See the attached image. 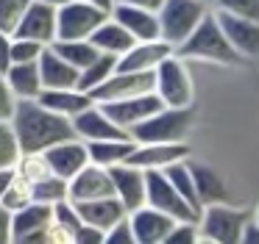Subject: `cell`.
Instances as JSON below:
<instances>
[{
  "mask_svg": "<svg viewBox=\"0 0 259 244\" xmlns=\"http://www.w3.org/2000/svg\"><path fill=\"white\" fill-rule=\"evenodd\" d=\"M9 122L14 128L20 153H45L56 142L75 136L67 116L53 114L39 100H17L14 114Z\"/></svg>",
  "mask_w": 259,
  "mask_h": 244,
  "instance_id": "6da1fadb",
  "label": "cell"
},
{
  "mask_svg": "<svg viewBox=\"0 0 259 244\" xmlns=\"http://www.w3.org/2000/svg\"><path fill=\"white\" fill-rule=\"evenodd\" d=\"M176 55H181L184 61H212V64H240L242 61L229 44L212 9L198 22L195 31L176 47Z\"/></svg>",
  "mask_w": 259,
  "mask_h": 244,
  "instance_id": "7a4b0ae2",
  "label": "cell"
},
{
  "mask_svg": "<svg viewBox=\"0 0 259 244\" xmlns=\"http://www.w3.org/2000/svg\"><path fill=\"white\" fill-rule=\"evenodd\" d=\"M209 9H212L209 0H164L156 11L162 39L176 50L209 14Z\"/></svg>",
  "mask_w": 259,
  "mask_h": 244,
  "instance_id": "3957f363",
  "label": "cell"
},
{
  "mask_svg": "<svg viewBox=\"0 0 259 244\" xmlns=\"http://www.w3.org/2000/svg\"><path fill=\"white\" fill-rule=\"evenodd\" d=\"M192 119H195V108H176V105H162L153 111L145 122L131 128V139L134 142H184L190 133Z\"/></svg>",
  "mask_w": 259,
  "mask_h": 244,
  "instance_id": "277c9868",
  "label": "cell"
},
{
  "mask_svg": "<svg viewBox=\"0 0 259 244\" xmlns=\"http://www.w3.org/2000/svg\"><path fill=\"white\" fill-rule=\"evenodd\" d=\"M248 222V214L229 203L203 205L198 216V233L206 244H240L242 227Z\"/></svg>",
  "mask_w": 259,
  "mask_h": 244,
  "instance_id": "5b68a950",
  "label": "cell"
},
{
  "mask_svg": "<svg viewBox=\"0 0 259 244\" xmlns=\"http://www.w3.org/2000/svg\"><path fill=\"white\" fill-rule=\"evenodd\" d=\"M153 92L159 94L164 105H176V108H187L195 100V86H192V75L187 70V61L181 55L170 53L162 64L153 70Z\"/></svg>",
  "mask_w": 259,
  "mask_h": 244,
  "instance_id": "8992f818",
  "label": "cell"
},
{
  "mask_svg": "<svg viewBox=\"0 0 259 244\" xmlns=\"http://www.w3.org/2000/svg\"><path fill=\"white\" fill-rule=\"evenodd\" d=\"M145 205L170 214L176 222H198L201 211H195L167 180L162 169H145Z\"/></svg>",
  "mask_w": 259,
  "mask_h": 244,
  "instance_id": "52a82bcc",
  "label": "cell"
},
{
  "mask_svg": "<svg viewBox=\"0 0 259 244\" xmlns=\"http://www.w3.org/2000/svg\"><path fill=\"white\" fill-rule=\"evenodd\" d=\"M109 17V11L84 0H67L56 9V39H90L92 31Z\"/></svg>",
  "mask_w": 259,
  "mask_h": 244,
  "instance_id": "ba28073f",
  "label": "cell"
},
{
  "mask_svg": "<svg viewBox=\"0 0 259 244\" xmlns=\"http://www.w3.org/2000/svg\"><path fill=\"white\" fill-rule=\"evenodd\" d=\"M153 92V72H131V70H114L101 86L90 92L92 103H112V100H125L137 94Z\"/></svg>",
  "mask_w": 259,
  "mask_h": 244,
  "instance_id": "9c48e42d",
  "label": "cell"
},
{
  "mask_svg": "<svg viewBox=\"0 0 259 244\" xmlns=\"http://www.w3.org/2000/svg\"><path fill=\"white\" fill-rule=\"evenodd\" d=\"M53 219V205L28 203L12 214V241L14 244H48V225Z\"/></svg>",
  "mask_w": 259,
  "mask_h": 244,
  "instance_id": "30bf717a",
  "label": "cell"
},
{
  "mask_svg": "<svg viewBox=\"0 0 259 244\" xmlns=\"http://www.w3.org/2000/svg\"><path fill=\"white\" fill-rule=\"evenodd\" d=\"M103 105L112 122L117 128H123L125 133H131V128H137L140 122H145L153 111L162 108V100H159L156 92H145V94H137V97H125V100H112V103H98Z\"/></svg>",
  "mask_w": 259,
  "mask_h": 244,
  "instance_id": "8fae6325",
  "label": "cell"
},
{
  "mask_svg": "<svg viewBox=\"0 0 259 244\" xmlns=\"http://www.w3.org/2000/svg\"><path fill=\"white\" fill-rule=\"evenodd\" d=\"M212 11H214V17H218L229 44L234 47V53L240 55L242 61L259 58V22L248 20V17L229 14V11H218V9H212Z\"/></svg>",
  "mask_w": 259,
  "mask_h": 244,
  "instance_id": "7c38bea8",
  "label": "cell"
},
{
  "mask_svg": "<svg viewBox=\"0 0 259 244\" xmlns=\"http://www.w3.org/2000/svg\"><path fill=\"white\" fill-rule=\"evenodd\" d=\"M184 158H190V147L184 142H137L125 164L140 169H164Z\"/></svg>",
  "mask_w": 259,
  "mask_h": 244,
  "instance_id": "4fadbf2b",
  "label": "cell"
},
{
  "mask_svg": "<svg viewBox=\"0 0 259 244\" xmlns=\"http://www.w3.org/2000/svg\"><path fill=\"white\" fill-rule=\"evenodd\" d=\"M112 194H114V186H112V175H109V169L106 166L92 164V161L67 180V200H73V203L98 200V197H112Z\"/></svg>",
  "mask_w": 259,
  "mask_h": 244,
  "instance_id": "5bb4252c",
  "label": "cell"
},
{
  "mask_svg": "<svg viewBox=\"0 0 259 244\" xmlns=\"http://www.w3.org/2000/svg\"><path fill=\"white\" fill-rule=\"evenodd\" d=\"M70 125H73V133L78 139H84V142H101V139H125L131 136V133H125L123 128H117L112 122V116L103 111V105L92 103L87 105L81 114H75L73 119H70Z\"/></svg>",
  "mask_w": 259,
  "mask_h": 244,
  "instance_id": "9a60e30c",
  "label": "cell"
},
{
  "mask_svg": "<svg viewBox=\"0 0 259 244\" xmlns=\"http://www.w3.org/2000/svg\"><path fill=\"white\" fill-rule=\"evenodd\" d=\"M45 158H48V164H51L53 175L70 180L75 172H81L87 164H90V150H87L84 139L70 136V139L56 142L53 147H48L45 150Z\"/></svg>",
  "mask_w": 259,
  "mask_h": 244,
  "instance_id": "2e32d148",
  "label": "cell"
},
{
  "mask_svg": "<svg viewBox=\"0 0 259 244\" xmlns=\"http://www.w3.org/2000/svg\"><path fill=\"white\" fill-rule=\"evenodd\" d=\"M109 175H112L114 197L128 214L145 205V169L134 164H117L109 166Z\"/></svg>",
  "mask_w": 259,
  "mask_h": 244,
  "instance_id": "e0dca14e",
  "label": "cell"
},
{
  "mask_svg": "<svg viewBox=\"0 0 259 244\" xmlns=\"http://www.w3.org/2000/svg\"><path fill=\"white\" fill-rule=\"evenodd\" d=\"M131 230H134V244H164L167 233L173 230L176 219L164 211H156L151 205L131 211L128 214Z\"/></svg>",
  "mask_w": 259,
  "mask_h": 244,
  "instance_id": "ac0fdd59",
  "label": "cell"
},
{
  "mask_svg": "<svg viewBox=\"0 0 259 244\" xmlns=\"http://www.w3.org/2000/svg\"><path fill=\"white\" fill-rule=\"evenodd\" d=\"M109 14L137 39V42H148V39H162L159 33V17L156 11L142 9V6H131V3H114Z\"/></svg>",
  "mask_w": 259,
  "mask_h": 244,
  "instance_id": "d6986e66",
  "label": "cell"
},
{
  "mask_svg": "<svg viewBox=\"0 0 259 244\" xmlns=\"http://www.w3.org/2000/svg\"><path fill=\"white\" fill-rule=\"evenodd\" d=\"M170 53H176L164 39H148V42H134L123 55L117 58V70L131 72H153Z\"/></svg>",
  "mask_w": 259,
  "mask_h": 244,
  "instance_id": "ffe728a7",
  "label": "cell"
},
{
  "mask_svg": "<svg viewBox=\"0 0 259 244\" xmlns=\"http://www.w3.org/2000/svg\"><path fill=\"white\" fill-rule=\"evenodd\" d=\"M12 36H23V39H36L42 44H51L56 39V9L53 6H45L39 0L28 6V11L23 14L17 31Z\"/></svg>",
  "mask_w": 259,
  "mask_h": 244,
  "instance_id": "44dd1931",
  "label": "cell"
},
{
  "mask_svg": "<svg viewBox=\"0 0 259 244\" xmlns=\"http://www.w3.org/2000/svg\"><path fill=\"white\" fill-rule=\"evenodd\" d=\"M70 203H73V200H70ZM73 205H75V211H78V216H81L84 225H92V227H98V230H103V233H106L114 222H120L125 214H128L114 194L112 197L84 200V203H73Z\"/></svg>",
  "mask_w": 259,
  "mask_h": 244,
  "instance_id": "7402d4cb",
  "label": "cell"
},
{
  "mask_svg": "<svg viewBox=\"0 0 259 244\" xmlns=\"http://www.w3.org/2000/svg\"><path fill=\"white\" fill-rule=\"evenodd\" d=\"M36 67H39L42 86H45V89L78 86V70H75L73 64H67V61H64L62 55H59L56 50L51 47V44L42 50V55H39V61H36Z\"/></svg>",
  "mask_w": 259,
  "mask_h": 244,
  "instance_id": "603a6c76",
  "label": "cell"
},
{
  "mask_svg": "<svg viewBox=\"0 0 259 244\" xmlns=\"http://www.w3.org/2000/svg\"><path fill=\"white\" fill-rule=\"evenodd\" d=\"M36 100H39L45 108H51L53 114L67 116V119H73V116L81 114L87 105H92L90 92H84V89H78V86H67V89H42V94H39Z\"/></svg>",
  "mask_w": 259,
  "mask_h": 244,
  "instance_id": "cb8c5ba5",
  "label": "cell"
},
{
  "mask_svg": "<svg viewBox=\"0 0 259 244\" xmlns=\"http://www.w3.org/2000/svg\"><path fill=\"white\" fill-rule=\"evenodd\" d=\"M3 78H6L9 89H12V94L17 100H36L42 94V75H39V67H36V61H28V64H12L6 72H3Z\"/></svg>",
  "mask_w": 259,
  "mask_h": 244,
  "instance_id": "d4e9b609",
  "label": "cell"
},
{
  "mask_svg": "<svg viewBox=\"0 0 259 244\" xmlns=\"http://www.w3.org/2000/svg\"><path fill=\"white\" fill-rule=\"evenodd\" d=\"M90 42L95 44L101 53H112V55H117V58H120V55H123L125 50H128L131 44L137 42V39L131 36V33L125 31V28L120 25V22L114 20L112 14H109L106 20H103L101 25L95 28V31H92Z\"/></svg>",
  "mask_w": 259,
  "mask_h": 244,
  "instance_id": "484cf974",
  "label": "cell"
},
{
  "mask_svg": "<svg viewBox=\"0 0 259 244\" xmlns=\"http://www.w3.org/2000/svg\"><path fill=\"white\" fill-rule=\"evenodd\" d=\"M134 139L125 136V139H101V142H87V150H90V161L98 166H117L125 164L134 150Z\"/></svg>",
  "mask_w": 259,
  "mask_h": 244,
  "instance_id": "4316f807",
  "label": "cell"
},
{
  "mask_svg": "<svg viewBox=\"0 0 259 244\" xmlns=\"http://www.w3.org/2000/svg\"><path fill=\"white\" fill-rule=\"evenodd\" d=\"M192 180H195V192H198V203L203 205H212V203H226V180L206 164H192Z\"/></svg>",
  "mask_w": 259,
  "mask_h": 244,
  "instance_id": "83f0119b",
  "label": "cell"
},
{
  "mask_svg": "<svg viewBox=\"0 0 259 244\" xmlns=\"http://www.w3.org/2000/svg\"><path fill=\"white\" fill-rule=\"evenodd\" d=\"M51 47L62 55L67 64H73L75 70H84L101 50L90 42V39H53Z\"/></svg>",
  "mask_w": 259,
  "mask_h": 244,
  "instance_id": "f1b7e54d",
  "label": "cell"
},
{
  "mask_svg": "<svg viewBox=\"0 0 259 244\" xmlns=\"http://www.w3.org/2000/svg\"><path fill=\"white\" fill-rule=\"evenodd\" d=\"M117 70V55L112 53H98L84 70H78V89L84 92H92L95 86H101L112 72Z\"/></svg>",
  "mask_w": 259,
  "mask_h": 244,
  "instance_id": "f546056e",
  "label": "cell"
},
{
  "mask_svg": "<svg viewBox=\"0 0 259 244\" xmlns=\"http://www.w3.org/2000/svg\"><path fill=\"white\" fill-rule=\"evenodd\" d=\"M164 175H167V180L173 183V189L181 194V197L187 200V203L192 205L195 211H201V203H198V192H195V180H192V166H190V158L184 161H176V164L164 166Z\"/></svg>",
  "mask_w": 259,
  "mask_h": 244,
  "instance_id": "4dcf8cb0",
  "label": "cell"
},
{
  "mask_svg": "<svg viewBox=\"0 0 259 244\" xmlns=\"http://www.w3.org/2000/svg\"><path fill=\"white\" fill-rule=\"evenodd\" d=\"M14 169H17V175L23 177L28 186H34V183L45 180L48 175H53L51 164H48L45 153H23L17 158V164H14Z\"/></svg>",
  "mask_w": 259,
  "mask_h": 244,
  "instance_id": "1f68e13d",
  "label": "cell"
},
{
  "mask_svg": "<svg viewBox=\"0 0 259 244\" xmlns=\"http://www.w3.org/2000/svg\"><path fill=\"white\" fill-rule=\"evenodd\" d=\"M31 194H34L36 203L59 205L62 200H67V180L59 177V175H48L45 180H39V183L31 186Z\"/></svg>",
  "mask_w": 259,
  "mask_h": 244,
  "instance_id": "d6a6232c",
  "label": "cell"
},
{
  "mask_svg": "<svg viewBox=\"0 0 259 244\" xmlns=\"http://www.w3.org/2000/svg\"><path fill=\"white\" fill-rule=\"evenodd\" d=\"M34 0H0V31L12 36Z\"/></svg>",
  "mask_w": 259,
  "mask_h": 244,
  "instance_id": "836d02e7",
  "label": "cell"
},
{
  "mask_svg": "<svg viewBox=\"0 0 259 244\" xmlns=\"http://www.w3.org/2000/svg\"><path fill=\"white\" fill-rule=\"evenodd\" d=\"M28 203H34V194H31V186H28V183H25L23 177L17 175V177H14V183L6 189V194L0 197V205H3V208H9V211L14 214V211L25 208Z\"/></svg>",
  "mask_w": 259,
  "mask_h": 244,
  "instance_id": "e575fe53",
  "label": "cell"
},
{
  "mask_svg": "<svg viewBox=\"0 0 259 244\" xmlns=\"http://www.w3.org/2000/svg\"><path fill=\"white\" fill-rule=\"evenodd\" d=\"M20 144L17 136H14V128L12 122H0V169L3 166H14L20 158Z\"/></svg>",
  "mask_w": 259,
  "mask_h": 244,
  "instance_id": "d590c367",
  "label": "cell"
},
{
  "mask_svg": "<svg viewBox=\"0 0 259 244\" xmlns=\"http://www.w3.org/2000/svg\"><path fill=\"white\" fill-rule=\"evenodd\" d=\"M48 44L36 42V39H23V36H12V64H28V61H39L42 50Z\"/></svg>",
  "mask_w": 259,
  "mask_h": 244,
  "instance_id": "8d00e7d4",
  "label": "cell"
},
{
  "mask_svg": "<svg viewBox=\"0 0 259 244\" xmlns=\"http://www.w3.org/2000/svg\"><path fill=\"white\" fill-rule=\"evenodd\" d=\"M209 6L218 11H229V14L248 17V20L259 22V0H209Z\"/></svg>",
  "mask_w": 259,
  "mask_h": 244,
  "instance_id": "74e56055",
  "label": "cell"
},
{
  "mask_svg": "<svg viewBox=\"0 0 259 244\" xmlns=\"http://www.w3.org/2000/svg\"><path fill=\"white\" fill-rule=\"evenodd\" d=\"M198 241H201L198 222H176L173 230L164 238V244H198Z\"/></svg>",
  "mask_w": 259,
  "mask_h": 244,
  "instance_id": "f35d334b",
  "label": "cell"
},
{
  "mask_svg": "<svg viewBox=\"0 0 259 244\" xmlns=\"http://www.w3.org/2000/svg\"><path fill=\"white\" fill-rule=\"evenodd\" d=\"M103 244H134V230H131L128 214L120 222H114V225L103 233Z\"/></svg>",
  "mask_w": 259,
  "mask_h": 244,
  "instance_id": "ab89813d",
  "label": "cell"
},
{
  "mask_svg": "<svg viewBox=\"0 0 259 244\" xmlns=\"http://www.w3.org/2000/svg\"><path fill=\"white\" fill-rule=\"evenodd\" d=\"M14 105H17V97L12 94V89H9L6 78L0 75V122H9V119H12Z\"/></svg>",
  "mask_w": 259,
  "mask_h": 244,
  "instance_id": "60d3db41",
  "label": "cell"
},
{
  "mask_svg": "<svg viewBox=\"0 0 259 244\" xmlns=\"http://www.w3.org/2000/svg\"><path fill=\"white\" fill-rule=\"evenodd\" d=\"M75 244H103V230L92 225H81L75 233Z\"/></svg>",
  "mask_w": 259,
  "mask_h": 244,
  "instance_id": "b9f144b4",
  "label": "cell"
},
{
  "mask_svg": "<svg viewBox=\"0 0 259 244\" xmlns=\"http://www.w3.org/2000/svg\"><path fill=\"white\" fill-rule=\"evenodd\" d=\"M12 67V36L0 31V75Z\"/></svg>",
  "mask_w": 259,
  "mask_h": 244,
  "instance_id": "7bdbcfd3",
  "label": "cell"
},
{
  "mask_svg": "<svg viewBox=\"0 0 259 244\" xmlns=\"http://www.w3.org/2000/svg\"><path fill=\"white\" fill-rule=\"evenodd\" d=\"M0 244H12V211L0 205Z\"/></svg>",
  "mask_w": 259,
  "mask_h": 244,
  "instance_id": "ee69618b",
  "label": "cell"
},
{
  "mask_svg": "<svg viewBox=\"0 0 259 244\" xmlns=\"http://www.w3.org/2000/svg\"><path fill=\"white\" fill-rule=\"evenodd\" d=\"M240 244H259V222L253 219V216H248L245 227H242Z\"/></svg>",
  "mask_w": 259,
  "mask_h": 244,
  "instance_id": "f6af8a7d",
  "label": "cell"
},
{
  "mask_svg": "<svg viewBox=\"0 0 259 244\" xmlns=\"http://www.w3.org/2000/svg\"><path fill=\"white\" fill-rule=\"evenodd\" d=\"M14 177H17V169H14V166H3V169H0V197H3L6 189L14 183Z\"/></svg>",
  "mask_w": 259,
  "mask_h": 244,
  "instance_id": "bcb514c9",
  "label": "cell"
},
{
  "mask_svg": "<svg viewBox=\"0 0 259 244\" xmlns=\"http://www.w3.org/2000/svg\"><path fill=\"white\" fill-rule=\"evenodd\" d=\"M117 3H131V6H142V9L159 11V6H162L164 0H117Z\"/></svg>",
  "mask_w": 259,
  "mask_h": 244,
  "instance_id": "7dc6e473",
  "label": "cell"
},
{
  "mask_svg": "<svg viewBox=\"0 0 259 244\" xmlns=\"http://www.w3.org/2000/svg\"><path fill=\"white\" fill-rule=\"evenodd\" d=\"M84 3H92V6H98V9H103V11H112V6L117 3V0H84Z\"/></svg>",
  "mask_w": 259,
  "mask_h": 244,
  "instance_id": "c3c4849f",
  "label": "cell"
},
{
  "mask_svg": "<svg viewBox=\"0 0 259 244\" xmlns=\"http://www.w3.org/2000/svg\"><path fill=\"white\" fill-rule=\"evenodd\" d=\"M39 3H45V6H53V9H59V6H64L67 0H39Z\"/></svg>",
  "mask_w": 259,
  "mask_h": 244,
  "instance_id": "681fc988",
  "label": "cell"
},
{
  "mask_svg": "<svg viewBox=\"0 0 259 244\" xmlns=\"http://www.w3.org/2000/svg\"><path fill=\"white\" fill-rule=\"evenodd\" d=\"M253 219H256V222H259V205H256V211H253Z\"/></svg>",
  "mask_w": 259,
  "mask_h": 244,
  "instance_id": "f907efd6",
  "label": "cell"
}]
</instances>
